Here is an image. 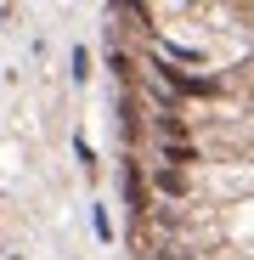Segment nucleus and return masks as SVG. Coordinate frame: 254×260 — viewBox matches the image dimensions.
<instances>
[{
	"instance_id": "f257e3e1",
	"label": "nucleus",
	"mask_w": 254,
	"mask_h": 260,
	"mask_svg": "<svg viewBox=\"0 0 254 260\" xmlns=\"http://www.w3.org/2000/svg\"><path fill=\"white\" fill-rule=\"evenodd\" d=\"M119 176H124V204L141 215V176H136V158H124V164H119Z\"/></svg>"
},
{
	"instance_id": "f03ea898",
	"label": "nucleus",
	"mask_w": 254,
	"mask_h": 260,
	"mask_svg": "<svg viewBox=\"0 0 254 260\" xmlns=\"http://www.w3.org/2000/svg\"><path fill=\"white\" fill-rule=\"evenodd\" d=\"M96 238H102V243H113V221H107V209H96Z\"/></svg>"
}]
</instances>
